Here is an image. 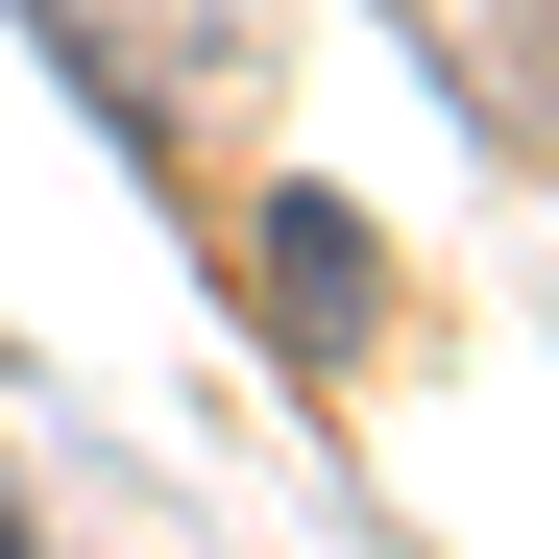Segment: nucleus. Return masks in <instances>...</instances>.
<instances>
[{
  "label": "nucleus",
  "instance_id": "nucleus-1",
  "mask_svg": "<svg viewBox=\"0 0 559 559\" xmlns=\"http://www.w3.org/2000/svg\"><path fill=\"white\" fill-rule=\"evenodd\" d=\"M341 267H365V243L293 195V219H267V317H293V341H341Z\"/></svg>",
  "mask_w": 559,
  "mask_h": 559
}]
</instances>
